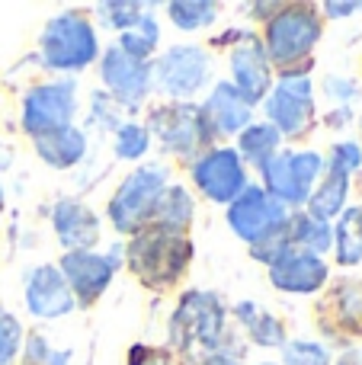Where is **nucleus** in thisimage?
I'll return each instance as SVG.
<instances>
[{"instance_id": "obj_1", "label": "nucleus", "mask_w": 362, "mask_h": 365, "mask_svg": "<svg viewBox=\"0 0 362 365\" xmlns=\"http://www.w3.org/2000/svg\"><path fill=\"white\" fill-rule=\"evenodd\" d=\"M231 334L228 304L218 292L186 289L177 295L173 311L167 317V349H173L183 365H202L215 353H222Z\"/></svg>"}, {"instance_id": "obj_2", "label": "nucleus", "mask_w": 362, "mask_h": 365, "mask_svg": "<svg viewBox=\"0 0 362 365\" xmlns=\"http://www.w3.org/2000/svg\"><path fill=\"white\" fill-rule=\"evenodd\" d=\"M196 244L190 234H170L145 225L122 244V266L154 295L173 292L192 269Z\"/></svg>"}, {"instance_id": "obj_3", "label": "nucleus", "mask_w": 362, "mask_h": 365, "mask_svg": "<svg viewBox=\"0 0 362 365\" xmlns=\"http://www.w3.org/2000/svg\"><path fill=\"white\" fill-rule=\"evenodd\" d=\"M260 45L273 71L314 64V48L324 38V16L311 0H289L260 26Z\"/></svg>"}, {"instance_id": "obj_4", "label": "nucleus", "mask_w": 362, "mask_h": 365, "mask_svg": "<svg viewBox=\"0 0 362 365\" xmlns=\"http://www.w3.org/2000/svg\"><path fill=\"white\" fill-rule=\"evenodd\" d=\"M100 32L83 10H61L38 32V68L51 77L83 74L100 61Z\"/></svg>"}, {"instance_id": "obj_5", "label": "nucleus", "mask_w": 362, "mask_h": 365, "mask_svg": "<svg viewBox=\"0 0 362 365\" xmlns=\"http://www.w3.org/2000/svg\"><path fill=\"white\" fill-rule=\"evenodd\" d=\"M173 182V167L167 160H145L115 182L106 202V221L115 234L132 237L151 221L164 189Z\"/></svg>"}, {"instance_id": "obj_6", "label": "nucleus", "mask_w": 362, "mask_h": 365, "mask_svg": "<svg viewBox=\"0 0 362 365\" xmlns=\"http://www.w3.org/2000/svg\"><path fill=\"white\" fill-rule=\"evenodd\" d=\"M311 71L314 64L276 71L273 90L263 100V122H269L282 141H305L318 125V96H314Z\"/></svg>"}, {"instance_id": "obj_7", "label": "nucleus", "mask_w": 362, "mask_h": 365, "mask_svg": "<svg viewBox=\"0 0 362 365\" xmlns=\"http://www.w3.org/2000/svg\"><path fill=\"white\" fill-rule=\"evenodd\" d=\"M145 125L151 132V141L160 148V154L183 160V164H190L202 151L218 145L199 103H151L145 113Z\"/></svg>"}, {"instance_id": "obj_8", "label": "nucleus", "mask_w": 362, "mask_h": 365, "mask_svg": "<svg viewBox=\"0 0 362 365\" xmlns=\"http://www.w3.org/2000/svg\"><path fill=\"white\" fill-rule=\"evenodd\" d=\"M154 93L170 103H196L199 93L215 83V55L209 45L177 42L151 61Z\"/></svg>"}, {"instance_id": "obj_9", "label": "nucleus", "mask_w": 362, "mask_h": 365, "mask_svg": "<svg viewBox=\"0 0 362 365\" xmlns=\"http://www.w3.org/2000/svg\"><path fill=\"white\" fill-rule=\"evenodd\" d=\"M324 170L327 160L314 148H282L260 170V186L286 212H299V208H305L308 195L324 177Z\"/></svg>"}, {"instance_id": "obj_10", "label": "nucleus", "mask_w": 362, "mask_h": 365, "mask_svg": "<svg viewBox=\"0 0 362 365\" xmlns=\"http://www.w3.org/2000/svg\"><path fill=\"white\" fill-rule=\"evenodd\" d=\"M77 106H81V100H77L74 77L38 81L26 87L19 96V128H23V135H29V141L42 138L58 128L74 125Z\"/></svg>"}, {"instance_id": "obj_11", "label": "nucleus", "mask_w": 362, "mask_h": 365, "mask_svg": "<svg viewBox=\"0 0 362 365\" xmlns=\"http://www.w3.org/2000/svg\"><path fill=\"white\" fill-rule=\"evenodd\" d=\"M58 269H61L64 282H68L74 304L81 311H90L100 304V298L109 292L115 282V272L122 269V244L106 247L103 250H77V253H61L58 257Z\"/></svg>"}, {"instance_id": "obj_12", "label": "nucleus", "mask_w": 362, "mask_h": 365, "mask_svg": "<svg viewBox=\"0 0 362 365\" xmlns=\"http://www.w3.org/2000/svg\"><path fill=\"white\" fill-rule=\"evenodd\" d=\"M190 186L212 205H231L250 186V170L231 145H215L186 164Z\"/></svg>"}, {"instance_id": "obj_13", "label": "nucleus", "mask_w": 362, "mask_h": 365, "mask_svg": "<svg viewBox=\"0 0 362 365\" xmlns=\"http://www.w3.org/2000/svg\"><path fill=\"white\" fill-rule=\"evenodd\" d=\"M100 83L106 90L103 93L113 96L125 113H138L148 100L154 96V74H151V61H138V58L125 55L119 45H106V51L100 55Z\"/></svg>"}, {"instance_id": "obj_14", "label": "nucleus", "mask_w": 362, "mask_h": 365, "mask_svg": "<svg viewBox=\"0 0 362 365\" xmlns=\"http://www.w3.org/2000/svg\"><path fill=\"white\" fill-rule=\"evenodd\" d=\"M289 215L292 212H286L279 202L263 192V186H254V182H250L231 205H224L228 231L234 234V237H241L247 247L260 244V240H267L269 234H276L279 227H286Z\"/></svg>"}, {"instance_id": "obj_15", "label": "nucleus", "mask_w": 362, "mask_h": 365, "mask_svg": "<svg viewBox=\"0 0 362 365\" xmlns=\"http://www.w3.org/2000/svg\"><path fill=\"white\" fill-rule=\"evenodd\" d=\"M314 317L318 327L333 340H362V279L340 276L327 285L314 304Z\"/></svg>"}, {"instance_id": "obj_16", "label": "nucleus", "mask_w": 362, "mask_h": 365, "mask_svg": "<svg viewBox=\"0 0 362 365\" xmlns=\"http://www.w3.org/2000/svg\"><path fill=\"white\" fill-rule=\"evenodd\" d=\"M273 81H276V71L269 64L257 32H247L241 42L228 48V83L254 109L263 106L267 93L273 90Z\"/></svg>"}, {"instance_id": "obj_17", "label": "nucleus", "mask_w": 362, "mask_h": 365, "mask_svg": "<svg viewBox=\"0 0 362 365\" xmlns=\"http://www.w3.org/2000/svg\"><path fill=\"white\" fill-rule=\"evenodd\" d=\"M267 279L279 295L311 298V295H321L331 285V263L324 257H314V253L289 247L279 259H273L267 266Z\"/></svg>"}, {"instance_id": "obj_18", "label": "nucleus", "mask_w": 362, "mask_h": 365, "mask_svg": "<svg viewBox=\"0 0 362 365\" xmlns=\"http://www.w3.org/2000/svg\"><path fill=\"white\" fill-rule=\"evenodd\" d=\"M23 308L36 321H61L77 311L58 263H38L23 276Z\"/></svg>"}, {"instance_id": "obj_19", "label": "nucleus", "mask_w": 362, "mask_h": 365, "mask_svg": "<svg viewBox=\"0 0 362 365\" xmlns=\"http://www.w3.org/2000/svg\"><path fill=\"white\" fill-rule=\"evenodd\" d=\"M48 225L61 253L96 250L103 237V221L83 199H58L48 212Z\"/></svg>"}, {"instance_id": "obj_20", "label": "nucleus", "mask_w": 362, "mask_h": 365, "mask_svg": "<svg viewBox=\"0 0 362 365\" xmlns=\"http://www.w3.org/2000/svg\"><path fill=\"white\" fill-rule=\"evenodd\" d=\"M202 115L209 122L215 141H231L254 122V106L231 87L228 81H215L202 103Z\"/></svg>"}, {"instance_id": "obj_21", "label": "nucleus", "mask_w": 362, "mask_h": 365, "mask_svg": "<svg viewBox=\"0 0 362 365\" xmlns=\"http://www.w3.org/2000/svg\"><path fill=\"white\" fill-rule=\"evenodd\" d=\"M231 321H234L237 334L244 336L247 343L260 349H282L289 343V330H286V321L279 314H273L269 308H263L260 302L254 298H241L228 308Z\"/></svg>"}, {"instance_id": "obj_22", "label": "nucleus", "mask_w": 362, "mask_h": 365, "mask_svg": "<svg viewBox=\"0 0 362 365\" xmlns=\"http://www.w3.org/2000/svg\"><path fill=\"white\" fill-rule=\"evenodd\" d=\"M32 151L48 170H74L87 158V132L81 125L58 128L51 135L32 138Z\"/></svg>"}, {"instance_id": "obj_23", "label": "nucleus", "mask_w": 362, "mask_h": 365, "mask_svg": "<svg viewBox=\"0 0 362 365\" xmlns=\"http://www.w3.org/2000/svg\"><path fill=\"white\" fill-rule=\"evenodd\" d=\"M192 221H196V192L190 186H183V182H170L148 225L170 234H190Z\"/></svg>"}, {"instance_id": "obj_24", "label": "nucleus", "mask_w": 362, "mask_h": 365, "mask_svg": "<svg viewBox=\"0 0 362 365\" xmlns=\"http://www.w3.org/2000/svg\"><path fill=\"white\" fill-rule=\"evenodd\" d=\"M231 148L241 154V160H244L247 170H263V167H267L269 160L282 151V138H279V132H276L269 122L254 119L241 135H237Z\"/></svg>"}, {"instance_id": "obj_25", "label": "nucleus", "mask_w": 362, "mask_h": 365, "mask_svg": "<svg viewBox=\"0 0 362 365\" xmlns=\"http://www.w3.org/2000/svg\"><path fill=\"white\" fill-rule=\"evenodd\" d=\"M350 186H353V177L337 173V170H324V177L318 180V186H314L311 195H308L305 212L333 225V221L340 218V212L350 205Z\"/></svg>"}, {"instance_id": "obj_26", "label": "nucleus", "mask_w": 362, "mask_h": 365, "mask_svg": "<svg viewBox=\"0 0 362 365\" xmlns=\"http://www.w3.org/2000/svg\"><path fill=\"white\" fill-rule=\"evenodd\" d=\"M331 253L340 269H353L362 263V205H346L333 221Z\"/></svg>"}, {"instance_id": "obj_27", "label": "nucleus", "mask_w": 362, "mask_h": 365, "mask_svg": "<svg viewBox=\"0 0 362 365\" xmlns=\"http://www.w3.org/2000/svg\"><path fill=\"white\" fill-rule=\"evenodd\" d=\"M289 244L295 250H305V253L327 259V253L333 247V225L308 215L305 208H299V212L289 215Z\"/></svg>"}, {"instance_id": "obj_28", "label": "nucleus", "mask_w": 362, "mask_h": 365, "mask_svg": "<svg viewBox=\"0 0 362 365\" xmlns=\"http://www.w3.org/2000/svg\"><path fill=\"white\" fill-rule=\"evenodd\" d=\"M164 13L173 29L180 32H202L218 23L222 4L218 0H170L164 4Z\"/></svg>"}, {"instance_id": "obj_29", "label": "nucleus", "mask_w": 362, "mask_h": 365, "mask_svg": "<svg viewBox=\"0 0 362 365\" xmlns=\"http://www.w3.org/2000/svg\"><path fill=\"white\" fill-rule=\"evenodd\" d=\"M115 45H119L125 55L138 58V61H154V58H157V48H160V19L148 10L132 29H125L119 38H115Z\"/></svg>"}, {"instance_id": "obj_30", "label": "nucleus", "mask_w": 362, "mask_h": 365, "mask_svg": "<svg viewBox=\"0 0 362 365\" xmlns=\"http://www.w3.org/2000/svg\"><path fill=\"white\" fill-rule=\"evenodd\" d=\"M154 141L151 132H148L145 122L138 119H125L119 128L113 132V154L115 160H125V164H145V158L151 154Z\"/></svg>"}, {"instance_id": "obj_31", "label": "nucleus", "mask_w": 362, "mask_h": 365, "mask_svg": "<svg viewBox=\"0 0 362 365\" xmlns=\"http://www.w3.org/2000/svg\"><path fill=\"white\" fill-rule=\"evenodd\" d=\"M148 10H154V4H141V0H103V4H96V19H100V26H106V29L122 36Z\"/></svg>"}, {"instance_id": "obj_32", "label": "nucleus", "mask_w": 362, "mask_h": 365, "mask_svg": "<svg viewBox=\"0 0 362 365\" xmlns=\"http://www.w3.org/2000/svg\"><path fill=\"white\" fill-rule=\"evenodd\" d=\"M74 353L71 349H55V343L42 330H29L23 340V353L16 365H71Z\"/></svg>"}, {"instance_id": "obj_33", "label": "nucleus", "mask_w": 362, "mask_h": 365, "mask_svg": "<svg viewBox=\"0 0 362 365\" xmlns=\"http://www.w3.org/2000/svg\"><path fill=\"white\" fill-rule=\"evenodd\" d=\"M279 365H333V356L327 343L308 340V336H289V343L279 349Z\"/></svg>"}, {"instance_id": "obj_34", "label": "nucleus", "mask_w": 362, "mask_h": 365, "mask_svg": "<svg viewBox=\"0 0 362 365\" xmlns=\"http://www.w3.org/2000/svg\"><path fill=\"white\" fill-rule=\"evenodd\" d=\"M26 327L10 308L0 304V365H16L19 353H23Z\"/></svg>"}, {"instance_id": "obj_35", "label": "nucleus", "mask_w": 362, "mask_h": 365, "mask_svg": "<svg viewBox=\"0 0 362 365\" xmlns=\"http://www.w3.org/2000/svg\"><path fill=\"white\" fill-rule=\"evenodd\" d=\"M321 93L333 103V109H350L362 96V87H359L356 77H350V74H324Z\"/></svg>"}, {"instance_id": "obj_36", "label": "nucleus", "mask_w": 362, "mask_h": 365, "mask_svg": "<svg viewBox=\"0 0 362 365\" xmlns=\"http://www.w3.org/2000/svg\"><path fill=\"white\" fill-rule=\"evenodd\" d=\"M324 160H327V170L353 177L356 170H362V148L359 141H333L331 151L324 154Z\"/></svg>"}, {"instance_id": "obj_37", "label": "nucleus", "mask_w": 362, "mask_h": 365, "mask_svg": "<svg viewBox=\"0 0 362 365\" xmlns=\"http://www.w3.org/2000/svg\"><path fill=\"white\" fill-rule=\"evenodd\" d=\"M119 113H125V109H122L113 96H106L103 90H96L93 100H90V122H93L96 128H103V132H106V128L109 132H115V128L125 122Z\"/></svg>"}, {"instance_id": "obj_38", "label": "nucleus", "mask_w": 362, "mask_h": 365, "mask_svg": "<svg viewBox=\"0 0 362 365\" xmlns=\"http://www.w3.org/2000/svg\"><path fill=\"white\" fill-rule=\"evenodd\" d=\"M125 365H183L173 356V349L154 346V343H132L125 353Z\"/></svg>"}, {"instance_id": "obj_39", "label": "nucleus", "mask_w": 362, "mask_h": 365, "mask_svg": "<svg viewBox=\"0 0 362 365\" xmlns=\"http://www.w3.org/2000/svg\"><path fill=\"white\" fill-rule=\"evenodd\" d=\"M318 6L324 19H353L356 13H362V0H324Z\"/></svg>"}, {"instance_id": "obj_40", "label": "nucleus", "mask_w": 362, "mask_h": 365, "mask_svg": "<svg viewBox=\"0 0 362 365\" xmlns=\"http://www.w3.org/2000/svg\"><path fill=\"white\" fill-rule=\"evenodd\" d=\"M279 6H282L279 0H273V4H269V0H263V4H250V6H247V19H254V23L263 26L276 10H279Z\"/></svg>"}, {"instance_id": "obj_41", "label": "nucleus", "mask_w": 362, "mask_h": 365, "mask_svg": "<svg viewBox=\"0 0 362 365\" xmlns=\"http://www.w3.org/2000/svg\"><path fill=\"white\" fill-rule=\"evenodd\" d=\"M350 119H353V109H331V113H327V119H324V125L327 128H346L350 125Z\"/></svg>"}, {"instance_id": "obj_42", "label": "nucleus", "mask_w": 362, "mask_h": 365, "mask_svg": "<svg viewBox=\"0 0 362 365\" xmlns=\"http://www.w3.org/2000/svg\"><path fill=\"white\" fill-rule=\"evenodd\" d=\"M202 365H244V356H234V353H215L212 359H205Z\"/></svg>"}, {"instance_id": "obj_43", "label": "nucleus", "mask_w": 362, "mask_h": 365, "mask_svg": "<svg viewBox=\"0 0 362 365\" xmlns=\"http://www.w3.org/2000/svg\"><path fill=\"white\" fill-rule=\"evenodd\" d=\"M333 365H362L356 353H343L340 359H333Z\"/></svg>"}, {"instance_id": "obj_44", "label": "nucleus", "mask_w": 362, "mask_h": 365, "mask_svg": "<svg viewBox=\"0 0 362 365\" xmlns=\"http://www.w3.org/2000/svg\"><path fill=\"white\" fill-rule=\"evenodd\" d=\"M4 208H6V189H4V182H0V215H4Z\"/></svg>"}, {"instance_id": "obj_45", "label": "nucleus", "mask_w": 362, "mask_h": 365, "mask_svg": "<svg viewBox=\"0 0 362 365\" xmlns=\"http://www.w3.org/2000/svg\"><path fill=\"white\" fill-rule=\"evenodd\" d=\"M359 148H362V115H359Z\"/></svg>"}, {"instance_id": "obj_46", "label": "nucleus", "mask_w": 362, "mask_h": 365, "mask_svg": "<svg viewBox=\"0 0 362 365\" xmlns=\"http://www.w3.org/2000/svg\"><path fill=\"white\" fill-rule=\"evenodd\" d=\"M257 365H279V362H257Z\"/></svg>"}, {"instance_id": "obj_47", "label": "nucleus", "mask_w": 362, "mask_h": 365, "mask_svg": "<svg viewBox=\"0 0 362 365\" xmlns=\"http://www.w3.org/2000/svg\"><path fill=\"white\" fill-rule=\"evenodd\" d=\"M83 365H93V362H90V359H87V362H83Z\"/></svg>"}]
</instances>
